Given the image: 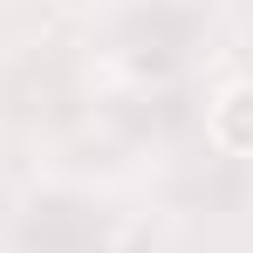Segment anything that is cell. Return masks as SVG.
<instances>
[{
    "instance_id": "obj_1",
    "label": "cell",
    "mask_w": 253,
    "mask_h": 253,
    "mask_svg": "<svg viewBox=\"0 0 253 253\" xmlns=\"http://www.w3.org/2000/svg\"><path fill=\"white\" fill-rule=\"evenodd\" d=\"M206 137L226 158H253V83H226L206 110Z\"/></svg>"
},
{
    "instance_id": "obj_2",
    "label": "cell",
    "mask_w": 253,
    "mask_h": 253,
    "mask_svg": "<svg viewBox=\"0 0 253 253\" xmlns=\"http://www.w3.org/2000/svg\"><path fill=\"white\" fill-rule=\"evenodd\" d=\"M55 7H62V14H83V7H96V0H55Z\"/></svg>"
}]
</instances>
